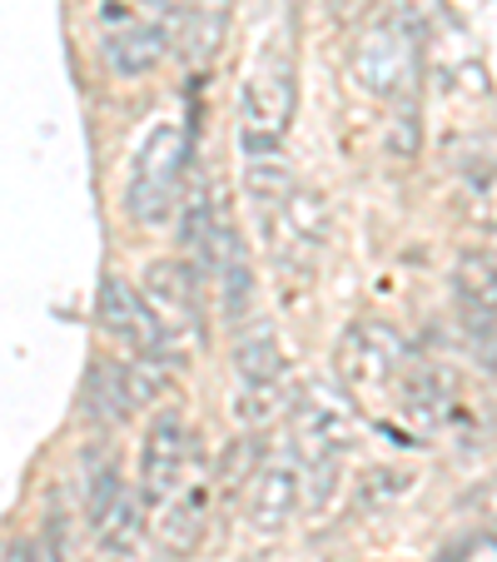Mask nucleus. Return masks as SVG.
I'll return each mask as SVG.
<instances>
[{"label":"nucleus","mask_w":497,"mask_h":562,"mask_svg":"<svg viewBox=\"0 0 497 562\" xmlns=\"http://www.w3.org/2000/svg\"><path fill=\"white\" fill-rule=\"evenodd\" d=\"M210 279L219 284L224 318H234V324H239V318L249 314V304H255V269H249V249H244L239 229H234L229 220H224L219 245H214V274Z\"/></svg>","instance_id":"nucleus-13"},{"label":"nucleus","mask_w":497,"mask_h":562,"mask_svg":"<svg viewBox=\"0 0 497 562\" xmlns=\"http://www.w3.org/2000/svg\"><path fill=\"white\" fill-rule=\"evenodd\" d=\"M279 229H284V245L298 249V255H318L328 239V204L324 194H308V190H289L279 200Z\"/></svg>","instance_id":"nucleus-16"},{"label":"nucleus","mask_w":497,"mask_h":562,"mask_svg":"<svg viewBox=\"0 0 497 562\" xmlns=\"http://www.w3.org/2000/svg\"><path fill=\"white\" fill-rule=\"evenodd\" d=\"M453 294L463 314H497V269L477 249H467L453 269Z\"/></svg>","instance_id":"nucleus-18"},{"label":"nucleus","mask_w":497,"mask_h":562,"mask_svg":"<svg viewBox=\"0 0 497 562\" xmlns=\"http://www.w3.org/2000/svg\"><path fill=\"white\" fill-rule=\"evenodd\" d=\"M190 155H194V135L180 120L149 130V139L139 145L135 165H129V184H125V214L135 224H159L165 214L180 204L184 175H190Z\"/></svg>","instance_id":"nucleus-2"},{"label":"nucleus","mask_w":497,"mask_h":562,"mask_svg":"<svg viewBox=\"0 0 497 562\" xmlns=\"http://www.w3.org/2000/svg\"><path fill=\"white\" fill-rule=\"evenodd\" d=\"M298 5H304V0H284V11H289V15H298Z\"/></svg>","instance_id":"nucleus-27"},{"label":"nucleus","mask_w":497,"mask_h":562,"mask_svg":"<svg viewBox=\"0 0 497 562\" xmlns=\"http://www.w3.org/2000/svg\"><path fill=\"white\" fill-rule=\"evenodd\" d=\"M244 184H249V194L259 204H279L294 190V175H289L284 155H259V159H244Z\"/></svg>","instance_id":"nucleus-20"},{"label":"nucleus","mask_w":497,"mask_h":562,"mask_svg":"<svg viewBox=\"0 0 497 562\" xmlns=\"http://www.w3.org/2000/svg\"><path fill=\"white\" fill-rule=\"evenodd\" d=\"M294 100H298L294 55H289V45H269V50L259 55V65L249 70L244 95H239L244 159L284 155V135H289V120H294Z\"/></svg>","instance_id":"nucleus-1"},{"label":"nucleus","mask_w":497,"mask_h":562,"mask_svg":"<svg viewBox=\"0 0 497 562\" xmlns=\"http://www.w3.org/2000/svg\"><path fill=\"white\" fill-rule=\"evenodd\" d=\"M289 428H294V458L304 468L339 463L353 448V438H359V418H353L349 398L324 389V383L304 389L294 404H289Z\"/></svg>","instance_id":"nucleus-5"},{"label":"nucleus","mask_w":497,"mask_h":562,"mask_svg":"<svg viewBox=\"0 0 497 562\" xmlns=\"http://www.w3.org/2000/svg\"><path fill=\"white\" fill-rule=\"evenodd\" d=\"M413 359L418 353L408 349V339L398 329H388V324H353L339 344V379L359 398H388Z\"/></svg>","instance_id":"nucleus-3"},{"label":"nucleus","mask_w":497,"mask_h":562,"mask_svg":"<svg viewBox=\"0 0 497 562\" xmlns=\"http://www.w3.org/2000/svg\"><path fill=\"white\" fill-rule=\"evenodd\" d=\"M493 532H497V528H493Z\"/></svg>","instance_id":"nucleus-28"},{"label":"nucleus","mask_w":497,"mask_h":562,"mask_svg":"<svg viewBox=\"0 0 497 562\" xmlns=\"http://www.w3.org/2000/svg\"><path fill=\"white\" fill-rule=\"evenodd\" d=\"M194 463V434L180 414H159L139 443V493L145 503H170Z\"/></svg>","instance_id":"nucleus-9"},{"label":"nucleus","mask_w":497,"mask_h":562,"mask_svg":"<svg viewBox=\"0 0 497 562\" xmlns=\"http://www.w3.org/2000/svg\"><path fill=\"white\" fill-rule=\"evenodd\" d=\"M473 503H477V513H483V518H493V522H497V473L473 493Z\"/></svg>","instance_id":"nucleus-24"},{"label":"nucleus","mask_w":497,"mask_h":562,"mask_svg":"<svg viewBox=\"0 0 497 562\" xmlns=\"http://www.w3.org/2000/svg\"><path fill=\"white\" fill-rule=\"evenodd\" d=\"M105 21L110 25L100 35V60L120 80H139V75L159 70V60L170 55V41H165V31L155 21H139V15L115 11V5H105Z\"/></svg>","instance_id":"nucleus-10"},{"label":"nucleus","mask_w":497,"mask_h":562,"mask_svg":"<svg viewBox=\"0 0 497 562\" xmlns=\"http://www.w3.org/2000/svg\"><path fill=\"white\" fill-rule=\"evenodd\" d=\"M289 398L284 393V379H274V383H244V393H234V418H239L244 428H269L279 414H289Z\"/></svg>","instance_id":"nucleus-19"},{"label":"nucleus","mask_w":497,"mask_h":562,"mask_svg":"<svg viewBox=\"0 0 497 562\" xmlns=\"http://www.w3.org/2000/svg\"><path fill=\"white\" fill-rule=\"evenodd\" d=\"M200 284L204 279L194 274L184 259H159V265H149L145 269V304L155 308V318L165 324V334H170V344L180 349V359H184V349H190L194 339L204 344V329H200Z\"/></svg>","instance_id":"nucleus-8"},{"label":"nucleus","mask_w":497,"mask_h":562,"mask_svg":"<svg viewBox=\"0 0 497 562\" xmlns=\"http://www.w3.org/2000/svg\"><path fill=\"white\" fill-rule=\"evenodd\" d=\"M413 488V473H393V468H373L363 477V503H393Z\"/></svg>","instance_id":"nucleus-22"},{"label":"nucleus","mask_w":497,"mask_h":562,"mask_svg":"<svg viewBox=\"0 0 497 562\" xmlns=\"http://www.w3.org/2000/svg\"><path fill=\"white\" fill-rule=\"evenodd\" d=\"M353 80L383 100L413 95V86H418V31L408 21L373 25L363 35L359 55H353Z\"/></svg>","instance_id":"nucleus-7"},{"label":"nucleus","mask_w":497,"mask_h":562,"mask_svg":"<svg viewBox=\"0 0 497 562\" xmlns=\"http://www.w3.org/2000/svg\"><path fill=\"white\" fill-rule=\"evenodd\" d=\"M467 324V344H473L477 363L497 379V314H463Z\"/></svg>","instance_id":"nucleus-21"},{"label":"nucleus","mask_w":497,"mask_h":562,"mask_svg":"<svg viewBox=\"0 0 497 562\" xmlns=\"http://www.w3.org/2000/svg\"><path fill=\"white\" fill-rule=\"evenodd\" d=\"M155 15H174V11H190V5H219V0H145ZM229 5V0H224Z\"/></svg>","instance_id":"nucleus-25"},{"label":"nucleus","mask_w":497,"mask_h":562,"mask_svg":"<svg viewBox=\"0 0 497 562\" xmlns=\"http://www.w3.org/2000/svg\"><path fill=\"white\" fill-rule=\"evenodd\" d=\"M0 562H60V558H55L50 542H11Z\"/></svg>","instance_id":"nucleus-23"},{"label":"nucleus","mask_w":497,"mask_h":562,"mask_svg":"<svg viewBox=\"0 0 497 562\" xmlns=\"http://www.w3.org/2000/svg\"><path fill=\"white\" fill-rule=\"evenodd\" d=\"M477 255H483V259H487V265H493V269H497V229H493V234H487L483 245H477Z\"/></svg>","instance_id":"nucleus-26"},{"label":"nucleus","mask_w":497,"mask_h":562,"mask_svg":"<svg viewBox=\"0 0 497 562\" xmlns=\"http://www.w3.org/2000/svg\"><path fill=\"white\" fill-rule=\"evenodd\" d=\"M204 522H210V493L204 488H180L165 513H159V548L170 558H190L194 548L204 542Z\"/></svg>","instance_id":"nucleus-15"},{"label":"nucleus","mask_w":497,"mask_h":562,"mask_svg":"<svg viewBox=\"0 0 497 562\" xmlns=\"http://www.w3.org/2000/svg\"><path fill=\"white\" fill-rule=\"evenodd\" d=\"M224 200H214L210 184H194L180 200V259L194 269L200 279L214 274V245H219L224 229Z\"/></svg>","instance_id":"nucleus-11"},{"label":"nucleus","mask_w":497,"mask_h":562,"mask_svg":"<svg viewBox=\"0 0 497 562\" xmlns=\"http://www.w3.org/2000/svg\"><path fill=\"white\" fill-rule=\"evenodd\" d=\"M155 25L165 31L170 50L190 65H204L219 55L224 31H229V5H190V11H174V15H155Z\"/></svg>","instance_id":"nucleus-12"},{"label":"nucleus","mask_w":497,"mask_h":562,"mask_svg":"<svg viewBox=\"0 0 497 562\" xmlns=\"http://www.w3.org/2000/svg\"><path fill=\"white\" fill-rule=\"evenodd\" d=\"M95 314H100V329H105L110 339H120V349H129L135 359H149V363H159V369L180 363V349L170 344L165 324H159L155 308L145 304V294H139L125 274H105V279H100Z\"/></svg>","instance_id":"nucleus-4"},{"label":"nucleus","mask_w":497,"mask_h":562,"mask_svg":"<svg viewBox=\"0 0 497 562\" xmlns=\"http://www.w3.org/2000/svg\"><path fill=\"white\" fill-rule=\"evenodd\" d=\"M165 393V369L149 359H95L86 373V393L80 404L95 424H125L139 408H149Z\"/></svg>","instance_id":"nucleus-6"},{"label":"nucleus","mask_w":497,"mask_h":562,"mask_svg":"<svg viewBox=\"0 0 497 562\" xmlns=\"http://www.w3.org/2000/svg\"><path fill=\"white\" fill-rule=\"evenodd\" d=\"M234 373H239V383H274V379H284V349H279L274 334H269V329L239 334V344H234Z\"/></svg>","instance_id":"nucleus-17"},{"label":"nucleus","mask_w":497,"mask_h":562,"mask_svg":"<svg viewBox=\"0 0 497 562\" xmlns=\"http://www.w3.org/2000/svg\"><path fill=\"white\" fill-rule=\"evenodd\" d=\"M298 498H304V477H298L294 458H279V463L259 468L255 503H249V513H255V528L259 532H279L289 518H294Z\"/></svg>","instance_id":"nucleus-14"}]
</instances>
